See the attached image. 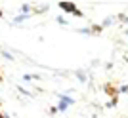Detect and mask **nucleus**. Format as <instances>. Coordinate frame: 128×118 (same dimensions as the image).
Segmentation results:
<instances>
[{
	"mask_svg": "<svg viewBox=\"0 0 128 118\" xmlns=\"http://www.w3.org/2000/svg\"><path fill=\"white\" fill-rule=\"evenodd\" d=\"M58 6H59L63 11H67V13H73V15H76V17H82V11H80L78 8L73 4V2H59Z\"/></svg>",
	"mask_w": 128,
	"mask_h": 118,
	"instance_id": "1",
	"label": "nucleus"
},
{
	"mask_svg": "<svg viewBox=\"0 0 128 118\" xmlns=\"http://www.w3.org/2000/svg\"><path fill=\"white\" fill-rule=\"evenodd\" d=\"M75 74H76V78H78V82H82V84H84V82H88V78H86V72H84L82 69H78Z\"/></svg>",
	"mask_w": 128,
	"mask_h": 118,
	"instance_id": "2",
	"label": "nucleus"
},
{
	"mask_svg": "<svg viewBox=\"0 0 128 118\" xmlns=\"http://www.w3.org/2000/svg\"><path fill=\"white\" fill-rule=\"evenodd\" d=\"M67 109H69V103L63 101V99H59V103H58V111H59V113H65Z\"/></svg>",
	"mask_w": 128,
	"mask_h": 118,
	"instance_id": "3",
	"label": "nucleus"
},
{
	"mask_svg": "<svg viewBox=\"0 0 128 118\" xmlns=\"http://www.w3.org/2000/svg\"><path fill=\"white\" fill-rule=\"evenodd\" d=\"M23 80L25 82H32V80H40L38 74H23Z\"/></svg>",
	"mask_w": 128,
	"mask_h": 118,
	"instance_id": "4",
	"label": "nucleus"
},
{
	"mask_svg": "<svg viewBox=\"0 0 128 118\" xmlns=\"http://www.w3.org/2000/svg\"><path fill=\"white\" fill-rule=\"evenodd\" d=\"M113 21H115V17H105L102 21V29H105V27H109V25H113Z\"/></svg>",
	"mask_w": 128,
	"mask_h": 118,
	"instance_id": "5",
	"label": "nucleus"
},
{
	"mask_svg": "<svg viewBox=\"0 0 128 118\" xmlns=\"http://www.w3.org/2000/svg\"><path fill=\"white\" fill-rule=\"evenodd\" d=\"M25 19H29V15H25V13H21V15H16V19H14V25H17V23H23Z\"/></svg>",
	"mask_w": 128,
	"mask_h": 118,
	"instance_id": "6",
	"label": "nucleus"
},
{
	"mask_svg": "<svg viewBox=\"0 0 128 118\" xmlns=\"http://www.w3.org/2000/svg\"><path fill=\"white\" fill-rule=\"evenodd\" d=\"M59 99H63V101H67V103H69V105H73V103H75V99H73V97L65 95V93H61V95H59Z\"/></svg>",
	"mask_w": 128,
	"mask_h": 118,
	"instance_id": "7",
	"label": "nucleus"
},
{
	"mask_svg": "<svg viewBox=\"0 0 128 118\" xmlns=\"http://www.w3.org/2000/svg\"><path fill=\"white\" fill-rule=\"evenodd\" d=\"M0 54H2V57H6V59H10V61H14V59H16V57H14V55L10 54V52H6V50H0Z\"/></svg>",
	"mask_w": 128,
	"mask_h": 118,
	"instance_id": "8",
	"label": "nucleus"
},
{
	"mask_svg": "<svg viewBox=\"0 0 128 118\" xmlns=\"http://www.w3.org/2000/svg\"><path fill=\"white\" fill-rule=\"evenodd\" d=\"M21 11L25 13V15H29V11H31V6H29V4H23V6H21Z\"/></svg>",
	"mask_w": 128,
	"mask_h": 118,
	"instance_id": "9",
	"label": "nucleus"
},
{
	"mask_svg": "<svg viewBox=\"0 0 128 118\" xmlns=\"http://www.w3.org/2000/svg\"><path fill=\"white\" fill-rule=\"evenodd\" d=\"M90 29H92V34H94V32H102V31H103V29H102V25H92Z\"/></svg>",
	"mask_w": 128,
	"mask_h": 118,
	"instance_id": "10",
	"label": "nucleus"
},
{
	"mask_svg": "<svg viewBox=\"0 0 128 118\" xmlns=\"http://www.w3.org/2000/svg\"><path fill=\"white\" fill-rule=\"evenodd\" d=\"M56 19H58V23H59V25H67V23H69V21H67V19H65L63 15H59V17H56Z\"/></svg>",
	"mask_w": 128,
	"mask_h": 118,
	"instance_id": "11",
	"label": "nucleus"
},
{
	"mask_svg": "<svg viewBox=\"0 0 128 118\" xmlns=\"http://www.w3.org/2000/svg\"><path fill=\"white\" fill-rule=\"evenodd\" d=\"M78 32H82V34H90L92 29L90 27H82V29H78Z\"/></svg>",
	"mask_w": 128,
	"mask_h": 118,
	"instance_id": "12",
	"label": "nucleus"
},
{
	"mask_svg": "<svg viewBox=\"0 0 128 118\" xmlns=\"http://www.w3.org/2000/svg\"><path fill=\"white\" fill-rule=\"evenodd\" d=\"M115 105H117V97H113L111 101L107 103V109H111V107H115Z\"/></svg>",
	"mask_w": 128,
	"mask_h": 118,
	"instance_id": "13",
	"label": "nucleus"
},
{
	"mask_svg": "<svg viewBox=\"0 0 128 118\" xmlns=\"http://www.w3.org/2000/svg\"><path fill=\"white\" fill-rule=\"evenodd\" d=\"M56 113H59L58 107H52V109H50V114H56Z\"/></svg>",
	"mask_w": 128,
	"mask_h": 118,
	"instance_id": "14",
	"label": "nucleus"
},
{
	"mask_svg": "<svg viewBox=\"0 0 128 118\" xmlns=\"http://www.w3.org/2000/svg\"><path fill=\"white\" fill-rule=\"evenodd\" d=\"M120 91H122V93H128V86H122V88H120Z\"/></svg>",
	"mask_w": 128,
	"mask_h": 118,
	"instance_id": "15",
	"label": "nucleus"
},
{
	"mask_svg": "<svg viewBox=\"0 0 128 118\" xmlns=\"http://www.w3.org/2000/svg\"><path fill=\"white\" fill-rule=\"evenodd\" d=\"M122 21H124V23H126V25H128V17H124V19H122Z\"/></svg>",
	"mask_w": 128,
	"mask_h": 118,
	"instance_id": "16",
	"label": "nucleus"
},
{
	"mask_svg": "<svg viewBox=\"0 0 128 118\" xmlns=\"http://www.w3.org/2000/svg\"><path fill=\"white\" fill-rule=\"evenodd\" d=\"M0 118H8V116H6V114H2V113H0Z\"/></svg>",
	"mask_w": 128,
	"mask_h": 118,
	"instance_id": "17",
	"label": "nucleus"
},
{
	"mask_svg": "<svg viewBox=\"0 0 128 118\" xmlns=\"http://www.w3.org/2000/svg\"><path fill=\"white\" fill-rule=\"evenodd\" d=\"M0 80H2V72H0Z\"/></svg>",
	"mask_w": 128,
	"mask_h": 118,
	"instance_id": "18",
	"label": "nucleus"
},
{
	"mask_svg": "<svg viewBox=\"0 0 128 118\" xmlns=\"http://www.w3.org/2000/svg\"><path fill=\"white\" fill-rule=\"evenodd\" d=\"M0 17H2V10H0Z\"/></svg>",
	"mask_w": 128,
	"mask_h": 118,
	"instance_id": "19",
	"label": "nucleus"
},
{
	"mask_svg": "<svg viewBox=\"0 0 128 118\" xmlns=\"http://www.w3.org/2000/svg\"><path fill=\"white\" fill-rule=\"evenodd\" d=\"M124 34H128V31H124Z\"/></svg>",
	"mask_w": 128,
	"mask_h": 118,
	"instance_id": "20",
	"label": "nucleus"
}]
</instances>
